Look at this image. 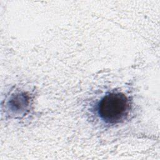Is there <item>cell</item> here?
I'll use <instances>...</instances> for the list:
<instances>
[{"label":"cell","mask_w":160,"mask_h":160,"mask_svg":"<svg viewBox=\"0 0 160 160\" xmlns=\"http://www.w3.org/2000/svg\"><path fill=\"white\" fill-rule=\"evenodd\" d=\"M126 96L120 92H111L104 96L98 107V114L106 123L116 124L123 121L129 111Z\"/></svg>","instance_id":"cell-1"}]
</instances>
